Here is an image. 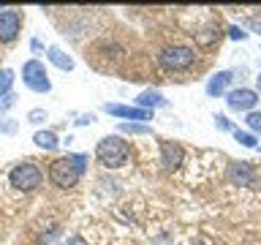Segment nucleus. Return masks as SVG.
Wrapping results in <instances>:
<instances>
[{
    "mask_svg": "<svg viewBox=\"0 0 261 245\" xmlns=\"http://www.w3.org/2000/svg\"><path fill=\"white\" fill-rule=\"evenodd\" d=\"M256 93L261 95V74H258V77H256Z\"/></svg>",
    "mask_w": 261,
    "mask_h": 245,
    "instance_id": "nucleus-26",
    "label": "nucleus"
},
{
    "mask_svg": "<svg viewBox=\"0 0 261 245\" xmlns=\"http://www.w3.org/2000/svg\"><path fill=\"white\" fill-rule=\"evenodd\" d=\"M169 101L163 98V93L161 90H142L139 93V98H136V106L139 109H147V112H155V109H161V106H166Z\"/></svg>",
    "mask_w": 261,
    "mask_h": 245,
    "instance_id": "nucleus-12",
    "label": "nucleus"
},
{
    "mask_svg": "<svg viewBox=\"0 0 261 245\" xmlns=\"http://www.w3.org/2000/svg\"><path fill=\"white\" fill-rule=\"evenodd\" d=\"M95 117L93 114H79V120H76V126H90V122H93Z\"/></svg>",
    "mask_w": 261,
    "mask_h": 245,
    "instance_id": "nucleus-24",
    "label": "nucleus"
},
{
    "mask_svg": "<svg viewBox=\"0 0 261 245\" xmlns=\"http://www.w3.org/2000/svg\"><path fill=\"white\" fill-rule=\"evenodd\" d=\"M22 30V14L16 8H0V41L11 44Z\"/></svg>",
    "mask_w": 261,
    "mask_h": 245,
    "instance_id": "nucleus-7",
    "label": "nucleus"
},
{
    "mask_svg": "<svg viewBox=\"0 0 261 245\" xmlns=\"http://www.w3.org/2000/svg\"><path fill=\"white\" fill-rule=\"evenodd\" d=\"M8 183L22 193L36 191V188L44 183V172H41L33 161H19L11 172H8Z\"/></svg>",
    "mask_w": 261,
    "mask_h": 245,
    "instance_id": "nucleus-3",
    "label": "nucleus"
},
{
    "mask_svg": "<svg viewBox=\"0 0 261 245\" xmlns=\"http://www.w3.org/2000/svg\"><path fill=\"white\" fill-rule=\"evenodd\" d=\"M103 112L112 114V117H120V120H130V122H147L152 120V112L147 109H139L136 104H103Z\"/></svg>",
    "mask_w": 261,
    "mask_h": 245,
    "instance_id": "nucleus-8",
    "label": "nucleus"
},
{
    "mask_svg": "<svg viewBox=\"0 0 261 245\" xmlns=\"http://www.w3.org/2000/svg\"><path fill=\"white\" fill-rule=\"evenodd\" d=\"M85 172H87V155L85 153H68V155H60V158H55L49 163L46 177L55 188L65 191V188L76 185Z\"/></svg>",
    "mask_w": 261,
    "mask_h": 245,
    "instance_id": "nucleus-1",
    "label": "nucleus"
},
{
    "mask_svg": "<svg viewBox=\"0 0 261 245\" xmlns=\"http://www.w3.org/2000/svg\"><path fill=\"white\" fill-rule=\"evenodd\" d=\"M226 104H228V109L231 112H253L256 109V104H258V93L256 90H250V87H234V90H228L226 93Z\"/></svg>",
    "mask_w": 261,
    "mask_h": 245,
    "instance_id": "nucleus-6",
    "label": "nucleus"
},
{
    "mask_svg": "<svg viewBox=\"0 0 261 245\" xmlns=\"http://www.w3.org/2000/svg\"><path fill=\"white\" fill-rule=\"evenodd\" d=\"M193 245H204V242H201V240H196V242H193Z\"/></svg>",
    "mask_w": 261,
    "mask_h": 245,
    "instance_id": "nucleus-27",
    "label": "nucleus"
},
{
    "mask_svg": "<svg viewBox=\"0 0 261 245\" xmlns=\"http://www.w3.org/2000/svg\"><path fill=\"white\" fill-rule=\"evenodd\" d=\"M226 180L231 185H253L256 172H253L250 161H234V163H228V169H226Z\"/></svg>",
    "mask_w": 261,
    "mask_h": 245,
    "instance_id": "nucleus-10",
    "label": "nucleus"
},
{
    "mask_svg": "<svg viewBox=\"0 0 261 245\" xmlns=\"http://www.w3.org/2000/svg\"><path fill=\"white\" fill-rule=\"evenodd\" d=\"M231 79H234V74L231 71H218V74H212V77L207 79V95L210 98H218V95H226L228 93V85H231Z\"/></svg>",
    "mask_w": 261,
    "mask_h": 245,
    "instance_id": "nucleus-11",
    "label": "nucleus"
},
{
    "mask_svg": "<svg viewBox=\"0 0 261 245\" xmlns=\"http://www.w3.org/2000/svg\"><path fill=\"white\" fill-rule=\"evenodd\" d=\"M182 161H185V150H182V144L174 142V139H163L161 142V163L166 166L169 172H174L182 166Z\"/></svg>",
    "mask_w": 261,
    "mask_h": 245,
    "instance_id": "nucleus-9",
    "label": "nucleus"
},
{
    "mask_svg": "<svg viewBox=\"0 0 261 245\" xmlns=\"http://www.w3.org/2000/svg\"><path fill=\"white\" fill-rule=\"evenodd\" d=\"M158 60L166 71H188V68H193V63H196V49L174 44V46L163 49V52L158 55Z\"/></svg>",
    "mask_w": 261,
    "mask_h": 245,
    "instance_id": "nucleus-5",
    "label": "nucleus"
},
{
    "mask_svg": "<svg viewBox=\"0 0 261 245\" xmlns=\"http://www.w3.org/2000/svg\"><path fill=\"white\" fill-rule=\"evenodd\" d=\"M231 134H234V139L240 142L242 147H256L258 144V139L250 134V131H242V128H231Z\"/></svg>",
    "mask_w": 261,
    "mask_h": 245,
    "instance_id": "nucleus-17",
    "label": "nucleus"
},
{
    "mask_svg": "<svg viewBox=\"0 0 261 245\" xmlns=\"http://www.w3.org/2000/svg\"><path fill=\"white\" fill-rule=\"evenodd\" d=\"M215 126H218L220 131H231V122H228L226 114H215Z\"/></svg>",
    "mask_w": 261,
    "mask_h": 245,
    "instance_id": "nucleus-23",
    "label": "nucleus"
},
{
    "mask_svg": "<svg viewBox=\"0 0 261 245\" xmlns=\"http://www.w3.org/2000/svg\"><path fill=\"white\" fill-rule=\"evenodd\" d=\"M14 104H16V95H14V93H8V95L0 98V109H3V112H6V109H11Z\"/></svg>",
    "mask_w": 261,
    "mask_h": 245,
    "instance_id": "nucleus-22",
    "label": "nucleus"
},
{
    "mask_svg": "<svg viewBox=\"0 0 261 245\" xmlns=\"http://www.w3.org/2000/svg\"><path fill=\"white\" fill-rule=\"evenodd\" d=\"M22 82L33 93H49L52 90V79L46 74V65L38 57H30V60L22 63Z\"/></svg>",
    "mask_w": 261,
    "mask_h": 245,
    "instance_id": "nucleus-4",
    "label": "nucleus"
},
{
    "mask_svg": "<svg viewBox=\"0 0 261 245\" xmlns=\"http://www.w3.org/2000/svg\"><path fill=\"white\" fill-rule=\"evenodd\" d=\"M130 158V144L122 136H103L101 142L95 144V161L101 163L103 169H120L125 166Z\"/></svg>",
    "mask_w": 261,
    "mask_h": 245,
    "instance_id": "nucleus-2",
    "label": "nucleus"
},
{
    "mask_svg": "<svg viewBox=\"0 0 261 245\" xmlns=\"http://www.w3.org/2000/svg\"><path fill=\"white\" fill-rule=\"evenodd\" d=\"M16 128H19V122H16V120H11V117L0 120V134H6V136H14V134H16Z\"/></svg>",
    "mask_w": 261,
    "mask_h": 245,
    "instance_id": "nucleus-19",
    "label": "nucleus"
},
{
    "mask_svg": "<svg viewBox=\"0 0 261 245\" xmlns=\"http://www.w3.org/2000/svg\"><path fill=\"white\" fill-rule=\"evenodd\" d=\"M33 142H36V147H41V150H49V153L60 147V139H57L55 131H36Z\"/></svg>",
    "mask_w": 261,
    "mask_h": 245,
    "instance_id": "nucleus-14",
    "label": "nucleus"
},
{
    "mask_svg": "<svg viewBox=\"0 0 261 245\" xmlns=\"http://www.w3.org/2000/svg\"><path fill=\"white\" fill-rule=\"evenodd\" d=\"M120 134H128V136H150L152 128L147 122H120Z\"/></svg>",
    "mask_w": 261,
    "mask_h": 245,
    "instance_id": "nucleus-15",
    "label": "nucleus"
},
{
    "mask_svg": "<svg viewBox=\"0 0 261 245\" xmlns=\"http://www.w3.org/2000/svg\"><path fill=\"white\" fill-rule=\"evenodd\" d=\"M30 46H33V52H41V41H38V38H33Z\"/></svg>",
    "mask_w": 261,
    "mask_h": 245,
    "instance_id": "nucleus-25",
    "label": "nucleus"
},
{
    "mask_svg": "<svg viewBox=\"0 0 261 245\" xmlns=\"http://www.w3.org/2000/svg\"><path fill=\"white\" fill-rule=\"evenodd\" d=\"M245 126H248V128H250V134L258 139V136H261V112H258V109H253V112L245 114Z\"/></svg>",
    "mask_w": 261,
    "mask_h": 245,
    "instance_id": "nucleus-16",
    "label": "nucleus"
},
{
    "mask_svg": "<svg viewBox=\"0 0 261 245\" xmlns=\"http://www.w3.org/2000/svg\"><path fill=\"white\" fill-rule=\"evenodd\" d=\"M46 60L55 65V68H60V71H73V57L65 52V49L60 46H49L46 49Z\"/></svg>",
    "mask_w": 261,
    "mask_h": 245,
    "instance_id": "nucleus-13",
    "label": "nucleus"
},
{
    "mask_svg": "<svg viewBox=\"0 0 261 245\" xmlns=\"http://www.w3.org/2000/svg\"><path fill=\"white\" fill-rule=\"evenodd\" d=\"M11 85H14V71L11 68H0V98L11 93Z\"/></svg>",
    "mask_w": 261,
    "mask_h": 245,
    "instance_id": "nucleus-18",
    "label": "nucleus"
},
{
    "mask_svg": "<svg viewBox=\"0 0 261 245\" xmlns=\"http://www.w3.org/2000/svg\"><path fill=\"white\" fill-rule=\"evenodd\" d=\"M49 120V114L44 109H30L28 112V122H33V126H41V122H46Z\"/></svg>",
    "mask_w": 261,
    "mask_h": 245,
    "instance_id": "nucleus-20",
    "label": "nucleus"
},
{
    "mask_svg": "<svg viewBox=\"0 0 261 245\" xmlns=\"http://www.w3.org/2000/svg\"><path fill=\"white\" fill-rule=\"evenodd\" d=\"M228 38H231V41H245V38H248V33H245L242 28H237V24H231V28H228Z\"/></svg>",
    "mask_w": 261,
    "mask_h": 245,
    "instance_id": "nucleus-21",
    "label": "nucleus"
}]
</instances>
